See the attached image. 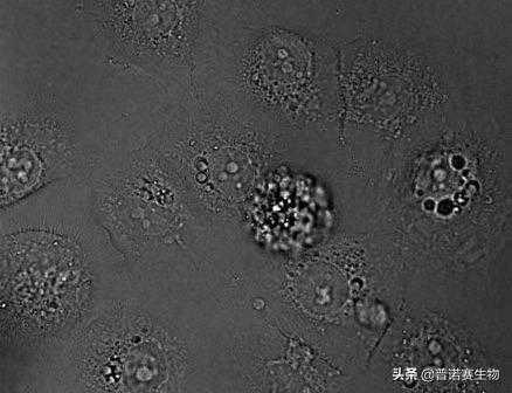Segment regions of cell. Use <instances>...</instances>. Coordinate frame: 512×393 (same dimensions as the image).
<instances>
[{
  "label": "cell",
  "mask_w": 512,
  "mask_h": 393,
  "mask_svg": "<svg viewBox=\"0 0 512 393\" xmlns=\"http://www.w3.org/2000/svg\"><path fill=\"white\" fill-rule=\"evenodd\" d=\"M106 57L166 88L195 77L207 0H82Z\"/></svg>",
  "instance_id": "obj_8"
},
{
  "label": "cell",
  "mask_w": 512,
  "mask_h": 393,
  "mask_svg": "<svg viewBox=\"0 0 512 393\" xmlns=\"http://www.w3.org/2000/svg\"><path fill=\"white\" fill-rule=\"evenodd\" d=\"M129 281L86 181L54 183L2 209V391H37L69 339Z\"/></svg>",
  "instance_id": "obj_2"
},
{
  "label": "cell",
  "mask_w": 512,
  "mask_h": 393,
  "mask_svg": "<svg viewBox=\"0 0 512 393\" xmlns=\"http://www.w3.org/2000/svg\"><path fill=\"white\" fill-rule=\"evenodd\" d=\"M158 96L124 115L87 178L93 215L134 285L209 295L232 252L200 215L159 144Z\"/></svg>",
  "instance_id": "obj_4"
},
{
  "label": "cell",
  "mask_w": 512,
  "mask_h": 393,
  "mask_svg": "<svg viewBox=\"0 0 512 393\" xmlns=\"http://www.w3.org/2000/svg\"><path fill=\"white\" fill-rule=\"evenodd\" d=\"M2 209L87 181L155 81L106 57L82 0H2Z\"/></svg>",
  "instance_id": "obj_1"
},
{
  "label": "cell",
  "mask_w": 512,
  "mask_h": 393,
  "mask_svg": "<svg viewBox=\"0 0 512 393\" xmlns=\"http://www.w3.org/2000/svg\"><path fill=\"white\" fill-rule=\"evenodd\" d=\"M399 3L336 2L342 129L387 133L481 103L477 54L466 40Z\"/></svg>",
  "instance_id": "obj_6"
},
{
  "label": "cell",
  "mask_w": 512,
  "mask_h": 393,
  "mask_svg": "<svg viewBox=\"0 0 512 393\" xmlns=\"http://www.w3.org/2000/svg\"><path fill=\"white\" fill-rule=\"evenodd\" d=\"M193 80L285 142L341 135L336 2L207 0Z\"/></svg>",
  "instance_id": "obj_3"
},
{
  "label": "cell",
  "mask_w": 512,
  "mask_h": 393,
  "mask_svg": "<svg viewBox=\"0 0 512 393\" xmlns=\"http://www.w3.org/2000/svg\"><path fill=\"white\" fill-rule=\"evenodd\" d=\"M218 336L211 296L129 281L69 339L38 391H219Z\"/></svg>",
  "instance_id": "obj_5"
},
{
  "label": "cell",
  "mask_w": 512,
  "mask_h": 393,
  "mask_svg": "<svg viewBox=\"0 0 512 393\" xmlns=\"http://www.w3.org/2000/svg\"><path fill=\"white\" fill-rule=\"evenodd\" d=\"M159 144L193 205L238 252L248 205L287 144L233 102L193 80L155 109Z\"/></svg>",
  "instance_id": "obj_7"
}]
</instances>
